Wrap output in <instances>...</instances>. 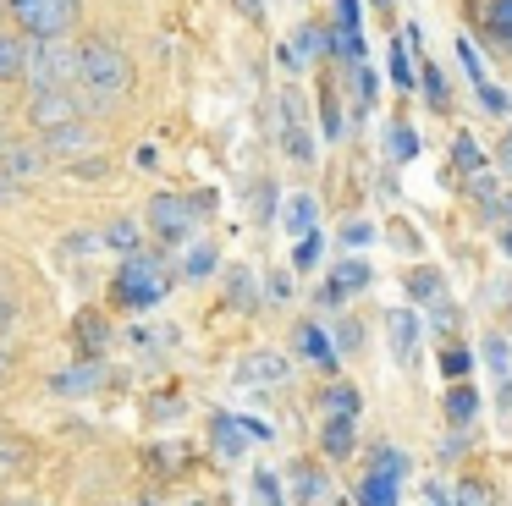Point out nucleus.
<instances>
[{
    "mask_svg": "<svg viewBox=\"0 0 512 506\" xmlns=\"http://www.w3.org/2000/svg\"><path fill=\"white\" fill-rule=\"evenodd\" d=\"M78 88L94 99V105H116V99L133 88V61L116 39L94 33V39L78 44Z\"/></svg>",
    "mask_w": 512,
    "mask_h": 506,
    "instance_id": "obj_1",
    "label": "nucleus"
},
{
    "mask_svg": "<svg viewBox=\"0 0 512 506\" xmlns=\"http://www.w3.org/2000/svg\"><path fill=\"white\" fill-rule=\"evenodd\" d=\"M215 198L210 193H155L149 198V231H155L166 248H182V242H193V231H199L204 209H210Z\"/></svg>",
    "mask_w": 512,
    "mask_h": 506,
    "instance_id": "obj_2",
    "label": "nucleus"
},
{
    "mask_svg": "<svg viewBox=\"0 0 512 506\" xmlns=\"http://www.w3.org/2000/svg\"><path fill=\"white\" fill-rule=\"evenodd\" d=\"M171 292V275H166V264L155 259V253H133V259L122 264V275H116V303L122 308H155L160 297Z\"/></svg>",
    "mask_w": 512,
    "mask_h": 506,
    "instance_id": "obj_3",
    "label": "nucleus"
},
{
    "mask_svg": "<svg viewBox=\"0 0 512 506\" xmlns=\"http://www.w3.org/2000/svg\"><path fill=\"white\" fill-rule=\"evenodd\" d=\"M83 0H6V11H12V28L28 33L34 44L45 39H67L72 17H78Z\"/></svg>",
    "mask_w": 512,
    "mask_h": 506,
    "instance_id": "obj_4",
    "label": "nucleus"
},
{
    "mask_svg": "<svg viewBox=\"0 0 512 506\" xmlns=\"http://www.w3.org/2000/svg\"><path fill=\"white\" fill-rule=\"evenodd\" d=\"M28 88H34V94H45V88H78V44H67V39L34 44Z\"/></svg>",
    "mask_w": 512,
    "mask_h": 506,
    "instance_id": "obj_5",
    "label": "nucleus"
},
{
    "mask_svg": "<svg viewBox=\"0 0 512 506\" xmlns=\"http://www.w3.org/2000/svg\"><path fill=\"white\" fill-rule=\"evenodd\" d=\"M28 121H34V132L45 138V132H56V127L83 121V99L72 94V88H45V94H28Z\"/></svg>",
    "mask_w": 512,
    "mask_h": 506,
    "instance_id": "obj_6",
    "label": "nucleus"
},
{
    "mask_svg": "<svg viewBox=\"0 0 512 506\" xmlns=\"http://www.w3.org/2000/svg\"><path fill=\"white\" fill-rule=\"evenodd\" d=\"M28 61H34V39L17 28H0V83H23Z\"/></svg>",
    "mask_w": 512,
    "mask_h": 506,
    "instance_id": "obj_7",
    "label": "nucleus"
},
{
    "mask_svg": "<svg viewBox=\"0 0 512 506\" xmlns=\"http://www.w3.org/2000/svg\"><path fill=\"white\" fill-rule=\"evenodd\" d=\"M419 314H413V308H391L386 314V336H391V358L402 363V369H408L413 363V352H419Z\"/></svg>",
    "mask_w": 512,
    "mask_h": 506,
    "instance_id": "obj_8",
    "label": "nucleus"
},
{
    "mask_svg": "<svg viewBox=\"0 0 512 506\" xmlns=\"http://www.w3.org/2000/svg\"><path fill=\"white\" fill-rule=\"evenodd\" d=\"M281 149L292 154L298 165H309L314 160V143H309V127H303V110H298V99H281Z\"/></svg>",
    "mask_w": 512,
    "mask_h": 506,
    "instance_id": "obj_9",
    "label": "nucleus"
},
{
    "mask_svg": "<svg viewBox=\"0 0 512 506\" xmlns=\"http://www.w3.org/2000/svg\"><path fill=\"white\" fill-rule=\"evenodd\" d=\"M298 352L314 363V369H325V374L342 369V347H336V341L325 336L320 325H298Z\"/></svg>",
    "mask_w": 512,
    "mask_h": 506,
    "instance_id": "obj_10",
    "label": "nucleus"
},
{
    "mask_svg": "<svg viewBox=\"0 0 512 506\" xmlns=\"http://www.w3.org/2000/svg\"><path fill=\"white\" fill-rule=\"evenodd\" d=\"M45 154H56V160H72V154H89L94 149V127L89 121H72V127H56L45 132V143H39Z\"/></svg>",
    "mask_w": 512,
    "mask_h": 506,
    "instance_id": "obj_11",
    "label": "nucleus"
},
{
    "mask_svg": "<svg viewBox=\"0 0 512 506\" xmlns=\"http://www.w3.org/2000/svg\"><path fill=\"white\" fill-rule=\"evenodd\" d=\"M320 446L331 462H347L358 446V418H320Z\"/></svg>",
    "mask_w": 512,
    "mask_h": 506,
    "instance_id": "obj_12",
    "label": "nucleus"
},
{
    "mask_svg": "<svg viewBox=\"0 0 512 506\" xmlns=\"http://www.w3.org/2000/svg\"><path fill=\"white\" fill-rule=\"evenodd\" d=\"M314 220H320V204H314L309 193H298V198H287V204H281V231H287V237H314Z\"/></svg>",
    "mask_w": 512,
    "mask_h": 506,
    "instance_id": "obj_13",
    "label": "nucleus"
},
{
    "mask_svg": "<svg viewBox=\"0 0 512 506\" xmlns=\"http://www.w3.org/2000/svg\"><path fill=\"white\" fill-rule=\"evenodd\" d=\"M331 50V28H314V22H303L298 33H292V44H287V55L281 61L287 66H303V61H314V55H325Z\"/></svg>",
    "mask_w": 512,
    "mask_h": 506,
    "instance_id": "obj_14",
    "label": "nucleus"
},
{
    "mask_svg": "<svg viewBox=\"0 0 512 506\" xmlns=\"http://www.w3.org/2000/svg\"><path fill=\"white\" fill-rule=\"evenodd\" d=\"M397 484H402V479H391V473L364 468V479H358L353 501H358V506H397Z\"/></svg>",
    "mask_w": 512,
    "mask_h": 506,
    "instance_id": "obj_15",
    "label": "nucleus"
},
{
    "mask_svg": "<svg viewBox=\"0 0 512 506\" xmlns=\"http://www.w3.org/2000/svg\"><path fill=\"white\" fill-rule=\"evenodd\" d=\"M215 451H221L226 462H237L248 451V429H243V418H232V413H215Z\"/></svg>",
    "mask_w": 512,
    "mask_h": 506,
    "instance_id": "obj_16",
    "label": "nucleus"
},
{
    "mask_svg": "<svg viewBox=\"0 0 512 506\" xmlns=\"http://www.w3.org/2000/svg\"><path fill=\"white\" fill-rule=\"evenodd\" d=\"M474 413H479V391H474V385H468V380L446 385V424H457V429H463Z\"/></svg>",
    "mask_w": 512,
    "mask_h": 506,
    "instance_id": "obj_17",
    "label": "nucleus"
},
{
    "mask_svg": "<svg viewBox=\"0 0 512 506\" xmlns=\"http://www.w3.org/2000/svg\"><path fill=\"white\" fill-rule=\"evenodd\" d=\"M39 165H45V149H28V143H12V154L0 160V171L12 176V182H28V176H39Z\"/></svg>",
    "mask_w": 512,
    "mask_h": 506,
    "instance_id": "obj_18",
    "label": "nucleus"
},
{
    "mask_svg": "<svg viewBox=\"0 0 512 506\" xmlns=\"http://www.w3.org/2000/svg\"><path fill=\"white\" fill-rule=\"evenodd\" d=\"M243 380H254V385H281V380H287V358H276V352H254V358L243 363Z\"/></svg>",
    "mask_w": 512,
    "mask_h": 506,
    "instance_id": "obj_19",
    "label": "nucleus"
},
{
    "mask_svg": "<svg viewBox=\"0 0 512 506\" xmlns=\"http://www.w3.org/2000/svg\"><path fill=\"white\" fill-rule=\"evenodd\" d=\"M369 281H375V275H369V264H364V259H342V264L331 270V286L342 292V303H347L353 292H364Z\"/></svg>",
    "mask_w": 512,
    "mask_h": 506,
    "instance_id": "obj_20",
    "label": "nucleus"
},
{
    "mask_svg": "<svg viewBox=\"0 0 512 506\" xmlns=\"http://www.w3.org/2000/svg\"><path fill=\"white\" fill-rule=\"evenodd\" d=\"M292 484H298V501L303 506H325V495H331V484H325V473H314L309 462H298V468H292Z\"/></svg>",
    "mask_w": 512,
    "mask_h": 506,
    "instance_id": "obj_21",
    "label": "nucleus"
},
{
    "mask_svg": "<svg viewBox=\"0 0 512 506\" xmlns=\"http://www.w3.org/2000/svg\"><path fill=\"white\" fill-rule=\"evenodd\" d=\"M320 402H325V418H358L364 396H358L353 385H342V380H336V385H325V396H320Z\"/></svg>",
    "mask_w": 512,
    "mask_h": 506,
    "instance_id": "obj_22",
    "label": "nucleus"
},
{
    "mask_svg": "<svg viewBox=\"0 0 512 506\" xmlns=\"http://www.w3.org/2000/svg\"><path fill=\"white\" fill-rule=\"evenodd\" d=\"M94 385H100V363H89V358H83L78 369L56 374V391L61 396H83V391H94Z\"/></svg>",
    "mask_w": 512,
    "mask_h": 506,
    "instance_id": "obj_23",
    "label": "nucleus"
},
{
    "mask_svg": "<svg viewBox=\"0 0 512 506\" xmlns=\"http://www.w3.org/2000/svg\"><path fill=\"white\" fill-rule=\"evenodd\" d=\"M391 83H397L402 94H413V88H419V66H413V55H408V39L391 44Z\"/></svg>",
    "mask_w": 512,
    "mask_h": 506,
    "instance_id": "obj_24",
    "label": "nucleus"
},
{
    "mask_svg": "<svg viewBox=\"0 0 512 506\" xmlns=\"http://www.w3.org/2000/svg\"><path fill=\"white\" fill-rule=\"evenodd\" d=\"M452 165L463 176H485V154H479V143L468 138V132H457V138H452Z\"/></svg>",
    "mask_w": 512,
    "mask_h": 506,
    "instance_id": "obj_25",
    "label": "nucleus"
},
{
    "mask_svg": "<svg viewBox=\"0 0 512 506\" xmlns=\"http://www.w3.org/2000/svg\"><path fill=\"white\" fill-rule=\"evenodd\" d=\"M386 149H391V160H419V132L408 127V121H391V132H386Z\"/></svg>",
    "mask_w": 512,
    "mask_h": 506,
    "instance_id": "obj_26",
    "label": "nucleus"
},
{
    "mask_svg": "<svg viewBox=\"0 0 512 506\" xmlns=\"http://www.w3.org/2000/svg\"><path fill=\"white\" fill-rule=\"evenodd\" d=\"M215 259H221V253H215V242H193V248L182 253V275H188V281H204V275L215 270Z\"/></svg>",
    "mask_w": 512,
    "mask_h": 506,
    "instance_id": "obj_27",
    "label": "nucleus"
},
{
    "mask_svg": "<svg viewBox=\"0 0 512 506\" xmlns=\"http://www.w3.org/2000/svg\"><path fill=\"white\" fill-rule=\"evenodd\" d=\"M226 297H232L243 314H254L259 308V292H254V270H243V264H232V286H226Z\"/></svg>",
    "mask_w": 512,
    "mask_h": 506,
    "instance_id": "obj_28",
    "label": "nucleus"
},
{
    "mask_svg": "<svg viewBox=\"0 0 512 506\" xmlns=\"http://www.w3.org/2000/svg\"><path fill=\"white\" fill-rule=\"evenodd\" d=\"M138 237H144V231H138V220H111V226H105V248L127 253V259L138 253Z\"/></svg>",
    "mask_w": 512,
    "mask_h": 506,
    "instance_id": "obj_29",
    "label": "nucleus"
},
{
    "mask_svg": "<svg viewBox=\"0 0 512 506\" xmlns=\"http://www.w3.org/2000/svg\"><path fill=\"white\" fill-rule=\"evenodd\" d=\"M468 369H474V352L468 347H441V374H446V385H457V380H468Z\"/></svg>",
    "mask_w": 512,
    "mask_h": 506,
    "instance_id": "obj_30",
    "label": "nucleus"
},
{
    "mask_svg": "<svg viewBox=\"0 0 512 506\" xmlns=\"http://www.w3.org/2000/svg\"><path fill=\"white\" fill-rule=\"evenodd\" d=\"M369 468H380V473H391V479H408V468H413V462H408V457H402V451H397V446H386V440H380V446H375V457H369Z\"/></svg>",
    "mask_w": 512,
    "mask_h": 506,
    "instance_id": "obj_31",
    "label": "nucleus"
},
{
    "mask_svg": "<svg viewBox=\"0 0 512 506\" xmlns=\"http://www.w3.org/2000/svg\"><path fill=\"white\" fill-rule=\"evenodd\" d=\"M105 336H111V330H105V319L83 314V358H89V363H100V352H105Z\"/></svg>",
    "mask_w": 512,
    "mask_h": 506,
    "instance_id": "obj_32",
    "label": "nucleus"
},
{
    "mask_svg": "<svg viewBox=\"0 0 512 506\" xmlns=\"http://www.w3.org/2000/svg\"><path fill=\"white\" fill-rule=\"evenodd\" d=\"M419 88H424V99H430L435 110H446V77H441V66L424 61V66H419Z\"/></svg>",
    "mask_w": 512,
    "mask_h": 506,
    "instance_id": "obj_33",
    "label": "nucleus"
},
{
    "mask_svg": "<svg viewBox=\"0 0 512 506\" xmlns=\"http://www.w3.org/2000/svg\"><path fill=\"white\" fill-rule=\"evenodd\" d=\"M254 495H259V506H287V495H281V479H276L270 468L254 473Z\"/></svg>",
    "mask_w": 512,
    "mask_h": 506,
    "instance_id": "obj_34",
    "label": "nucleus"
},
{
    "mask_svg": "<svg viewBox=\"0 0 512 506\" xmlns=\"http://www.w3.org/2000/svg\"><path fill=\"white\" fill-rule=\"evenodd\" d=\"M320 253H325V237L314 231V237H303L298 248H292V270H314V264H320Z\"/></svg>",
    "mask_w": 512,
    "mask_h": 506,
    "instance_id": "obj_35",
    "label": "nucleus"
},
{
    "mask_svg": "<svg viewBox=\"0 0 512 506\" xmlns=\"http://www.w3.org/2000/svg\"><path fill=\"white\" fill-rule=\"evenodd\" d=\"M485 363H490V374H496V380H512V363H507V341H501V336H485Z\"/></svg>",
    "mask_w": 512,
    "mask_h": 506,
    "instance_id": "obj_36",
    "label": "nucleus"
},
{
    "mask_svg": "<svg viewBox=\"0 0 512 506\" xmlns=\"http://www.w3.org/2000/svg\"><path fill=\"white\" fill-rule=\"evenodd\" d=\"M402 286H408V297H419V303H424V297H441V275H435V270H413Z\"/></svg>",
    "mask_w": 512,
    "mask_h": 506,
    "instance_id": "obj_37",
    "label": "nucleus"
},
{
    "mask_svg": "<svg viewBox=\"0 0 512 506\" xmlns=\"http://www.w3.org/2000/svg\"><path fill=\"white\" fill-rule=\"evenodd\" d=\"M375 237H380V231H375V220H364V215H358V220H347V226H342V242H347V248H369Z\"/></svg>",
    "mask_w": 512,
    "mask_h": 506,
    "instance_id": "obj_38",
    "label": "nucleus"
},
{
    "mask_svg": "<svg viewBox=\"0 0 512 506\" xmlns=\"http://www.w3.org/2000/svg\"><path fill=\"white\" fill-rule=\"evenodd\" d=\"M375 88H380V77L369 72V61H364V66H353V94H358V105H364V110L375 105Z\"/></svg>",
    "mask_w": 512,
    "mask_h": 506,
    "instance_id": "obj_39",
    "label": "nucleus"
},
{
    "mask_svg": "<svg viewBox=\"0 0 512 506\" xmlns=\"http://www.w3.org/2000/svg\"><path fill=\"white\" fill-rule=\"evenodd\" d=\"M320 127H325V138H342V110H336L331 94H320Z\"/></svg>",
    "mask_w": 512,
    "mask_h": 506,
    "instance_id": "obj_40",
    "label": "nucleus"
},
{
    "mask_svg": "<svg viewBox=\"0 0 512 506\" xmlns=\"http://www.w3.org/2000/svg\"><path fill=\"white\" fill-rule=\"evenodd\" d=\"M457 55H463V72H468V83H474V88H485V66H479V50H474V44H457Z\"/></svg>",
    "mask_w": 512,
    "mask_h": 506,
    "instance_id": "obj_41",
    "label": "nucleus"
},
{
    "mask_svg": "<svg viewBox=\"0 0 512 506\" xmlns=\"http://www.w3.org/2000/svg\"><path fill=\"white\" fill-rule=\"evenodd\" d=\"M474 94H479V105H485V110H490V116H507V110H512V105H507V94H501V88H496V83H485V88H474Z\"/></svg>",
    "mask_w": 512,
    "mask_h": 506,
    "instance_id": "obj_42",
    "label": "nucleus"
},
{
    "mask_svg": "<svg viewBox=\"0 0 512 506\" xmlns=\"http://www.w3.org/2000/svg\"><path fill=\"white\" fill-rule=\"evenodd\" d=\"M358 0H336V33H358Z\"/></svg>",
    "mask_w": 512,
    "mask_h": 506,
    "instance_id": "obj_43",
    "label": "nucleus"
},
{
    "mask_svg": "<svg viewBox=\"0 0 512 506\" xmlns=\"http://www.w3.org/2000/svg\"><path fill=\"white\" fill-rule=\"evenodd\" d=\"M452 506H485V484L463 479V484H457V495H452Z\"/></svg>",
    "mask_w": 512,
    "mask_h": 506,
    "instance_id": "obj_44",
    "label": "nucleus"
},
{
    "mask_svg": "<svg viewBox=\"0 0 512 506\" xmlns=\"http://www.w3.org/2000/svg\"><path fill=\"white\" fill-rule=\"evenodd\" d=\"M12 319H17V297L0 286V336H6V325H12Z\"/></svg>",
    "mask_w": 512,
    "mask_h": 506,
    "instance_id": "obj_45",
    "label": "nucleus"
},
{
    "mask_svg": "<svg viewBox=\"0 0 512 506\" xmlns=\"http://www.w3.org/2000/svg\"><path fill=\"white\" fill-rule=\"evenodd\" d=\"M490 28H512V0H496V6H490Z\"/></svg>",
    "mask_w": 512,
    "mask_h": 506,
    "instance_id": "obj_46",
    "label": "nucleus"
},
{
    "mask_svg": "<svg viewBox=\"0 0 512 506\" xmlns=\"http://www.w3.org/2000/svg\"><path fill=\"white\" fill-rule=\"evenodd\" d=\"M463 451H468V440H463V429H457V435H446V446H441V462L463 457Z\"/></svg>",
    "mask_w": 512,
    "mask_h": 506,
    "instance_id": "obj_47",
    "label": "nucleus"
},
{
    "mask_svg": "<svg viewBox=\"0 0 512 506\" xmlns=\"http://www.w3.org/2000/svg\"><path fill=\"white\" fill-rule=\"evenodd\" d=\"M232 6H237V11H243V17H248V22H259V17H265V0H232Z\"/></svg>",
    "mask_w": 512,
    "mask_h": 506,
    "instance_id": "obj_48",
    "label": "nucleus"
},
{
    "mask_svg": "<svg viewBox=\"0 0 512 506\" xmlns=\"http://www.w3.org/2000/svg\"><path fill=\"white\" fill-rule=\"evenodd\" d=\"M72 176H105V160H72Z\"/></svg>",
    "mask_w": 512,
    "mask_h": 506,
    "instance_id": "obj_49",
    "label": "nucleus"
},
{
    "mask_svg": "<svg viewBox=\"0 0 512 506\" xmlns=\"http://www.w3.org/2000/svg\"><path fill=\"white\" fill-rule=\"evenodd\" d=\"M292 292V281H287V275H270V297H276V303H281V297H287Z\"/></svg>",
    "mask_w": 512,
    "mask_h": 506,
    "instance_id": "obj_50",
    "label": "nucleus"
},
{
    "mask_svg": "<svg viewBox=\"0 0 512 506\" xmlns=\"http://www.w3.org/2000/svg\"><path fill=\"white\" fill-rule=\"evenodd\" d=\"M6 154H12V132L0 127V160H6Z\"/></svg>",
    "mask_w": 512,
    "mask_h": 506,
    "instance_id": "obj_51",
    "label": "nucleus"
},
{
    "mask_svg": "<svg viewBox=\"0 0 512 506\" xmlns=\"http://www.w3.org/2000/svg\"><path fill=\"white\" fill-rule=\"evenodd\" d=\"M501 253H507V259H512V231H501Z\"/></svg>",
    "mask_w": 512,
    "mask_h": 506,
    "instance_id": "obj_52",
    "label": "nucleus"
},
{
    "mask_svg": "<svg viewBox=\"0 0 512 506\" xmlns=\"http://www.w3.org/2000/svg\"><path fill=\"white\" fill-rule=\"evenodd\" d=\"M496 209H501V215H507V220H512V198H501V204H496Z\"/></svg>",
    "mask_w": 512,
    "mask_h": 506,
    "instance_id": "obj_53",
    "label": "nucleus"
},
{
    "mask_svg": "<svg viewBox=\"0 0 512 506\" xmlns=\"http://www.w3.org/2000/svg\"><path fill=\"white\" fill-rule=\"evenodd\" d=\"M6 363H12V352H6V341H0V369H6Z\"/></svg>",
    "mask_w": 512,
    "mask_h": 506,
    "instance_id": "obj_54",
    "label": "nucleus"
},
{
    "mask_svg": "<svg viewBox=\"0 0 512 506\" xmlns=\"http://www.w3.org/2000/svg\"><path fill=\"white\" fill-rule=\"evenodd\" d=\"M0 506H39V501H28V495H23V501H0Z\"/></svg>",
    "mask_w": 512,
    "mask_h": 506,
    "instance_id": "obj_55",
    "label": "nucleus"
},
{
    "mask_svg": "<svg viewBox=\"0 0 512 506\" xmlns=\"http://www.w3.org/2000/svg\"><path fill=\"white\" fill-rule=\"evenodd\" d=\"M375 6H391V0H375Z\"/></svg>",
    "mask_w": 512,
    "mask_h": 506,
    "instance_id": "obj_56",
    "label": "nucleus"
}]
</instances>
